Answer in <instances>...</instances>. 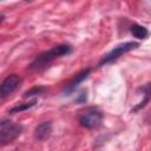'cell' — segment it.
<instances>
[{"mask_svg": "<svg viewBox=\"0 0 151 151\" xmlns=\"http://www.w3.org/2000/svg\"><path fill=\"white\" fill-rule=\"evenodd\" d=\"M72 52V47L70 45H66V44H63V45H58L55 47H53L52 50L40 54L32 64H31V68L33 70H39V68H42L45 67L46 65H48L52 60L59 58V57H63V55H66V54H70Z\"/></svg>", "mask_w": 151, "mask_h": 151, "instance_id": "6da1fadb", "label": "cell"}, {"mask_svg": "<svg viewBox=\"0 0 151 151\" xmlns=\"http://www.w3.org/2000/svg\"><path fill=\"white\" fill-rule=\"evenodd\" d=\"M22 132V126L9 119H2L0 123V144L5 145L17 139Z\"/></svg>", "mask_w": 151, "mask_h": 151, "instance_id": "7a4b0ae2", "label": "cell"}, {"mask_svg": "<svg viewBox=\"0 0 151 151\" xmlns=\"http://www.w3.org/2000/svg\"><path fill=\"white\" fill-rule=\"evenodd\" d=\"M103 122V113L97 107H90L79 116V124L86 129H97Z\"/></svg>", "mask_w": 151, "mask_h": 151, "instance_id": "3957f363", "label": "cell"}, {"mask_svg": "<svg viewBox=\"0 0 151 151\" xmlns=\"http://www.w3.org/2000/svg\"><path fill=\"white\" fill-rule=\"evenodd\" d=\"M136 47H138V42H134V41H127V42H123L120 45H117L107 54H105L101 58V60L99 61V65H105V64L112 63V61L117 60L120 55H123L124 53H126V52H129Z\"/></svg>", "mask_w": 151, "mask_h": 151, "instance_id": "277c9868", "label": "cell"}, {"mask_svg": "<svg viewBox=\"0 0 151 151\" xmlns=\"http://www.w3.org/2000/svg\"><path fill=\"white\" fill-rule=\"evenodd\" d=\"M20 83H21V78L18 74L7 76L1 84V98H6L9 94H12L20 85Z\"/></svg>", "mask_w": 151, "mask_h": 151, "instance_id": "5b68a950", "label": "cell"}, {"mask_svg": "<svg viewBox=\"0 0 151 151\" xmlns=\"http://www.w3.org/2000/svg\"><path fill=\"white\" fill-rule=\"evenodd\" d=\"M90 72H91V70L90 68H86V70H84V71H81L79 74H77L66 86H65V88H64V93L65 94H70V93H72L77 87H78V85L80 84V83H83L87 77H88V74H90Z\"/></svg>", "mask_w": 151, "mask_h": 151, "instance_id": "8992f818", "label": "cell"}, {"mask_svg": "<svg viewBox=\"0 0 151 151\" xmlns=\"http://www.w3.org/2000/svg\"><path fill=\"white\" fill-rule=\"evenodd\" d=\"M51 133H52L51 122H42L34 130V136L38 140H46L47 138H50Z\"/></svg>", "mask_w": 151, "mask_h": 151, "instance_id": "52a82bcc", "label": "cell"}, {"mask_svg": "<svg viewBox=\"0 0 151 151\" xmlns=\"http://www.w3.org/2000/svg\"><path fill=\"white\" fill-rule=\"evenodd\" d=\"M142 91H143V100L137 105V106H134V109L132 110L133 112H136V111H138L139 109H142V107H144L145 105H146V103L151 99V84H146V85H144L143 87H142Z\"/></svg>", "mask_w": 151, "mask_h": 151, "instance_id": "ba28073f", "label": "cell"}, {"mask_svg": "<svg viewBox=\"0 0 151 151\" xmlns=\"http://www.w3.org/2000/svg\"><path fill=\"white\" fill-rule=\"evenodd\" d=\"M130 31H131L132 35L134 38H137V39H145L147 37V34H149L146 27H144L142 25H137V24L136 25H132Z\"/></svg>", "mask_w": 151, "mask_h": 151, "instance_id": "9c48e42d", "label": "cell"}, {"mask_svg": "<svg viewBox=\"0 0 151 151\" xmlns=\"http://www.w3.org/2000/svg\"><path fill=\"white\" fill-rule=\"evenodd\" d=\"M37 103V99H33L32 101H28V103H22V104H19L14 107H12L9 110V113H18V112H21V111H25V110H28L31 107H33Z\"/></svg>", "mask_w": 151, "mask_h": 151, "instance_id": "30bf717a", "label": "cell"}, {"mask_svg": "<svg viewBox=\"0 0 151 151\" xmlns=\"http://www.w3.org/2000/svg\"><path fill=\"white\" fill-rule=\"evenodd\" d=\"M44 90H45L44 87H33L29 91L25 92L24 97H32V96H35V94H41L44 92Z\"/></svg>", "mask_w": 151, "mask_h": 151, "instance_id": "8fae6325", "label": "cell"}]
</instances>
